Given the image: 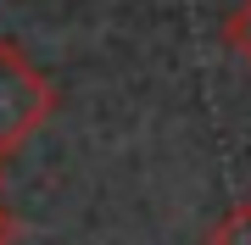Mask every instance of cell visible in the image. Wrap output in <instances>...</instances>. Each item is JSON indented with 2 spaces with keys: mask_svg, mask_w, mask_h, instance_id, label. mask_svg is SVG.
<instances>
[{
  "mask_svg": "<svg viewBox=\"0 0 251 245\" xmlns=\"http://www.w3.org/2000/svg\"><path fill=\"white\" fill-rule=\"evenodd\" d=\"M0 245H17V218L0 206Z\"/></svg>",
  "mask_w": 251,
  "mask_h": 245,
  "instance_id": "4",
  "label": "cell"
},
{
  "mask_svg": "<svg viewBox=\"0 0 251 245\" xmlns=\"http://www.w3.org/2000/svg\"><path fill=\"white\" fill-rule=\"evenodd\" d=\"M218 39H224V50H229V56H240V62L251 67V0H240V6L224 17Z\"/></svg>",
  "mask_w": 251,
  "mask_h": 245,
  "instance_id": "2",
  "label": "cell"
},
{
  "mask_svg": "<svg viewBox=\"0 0 251 245\" xmlns=\"http://www.w3.org/2000/svg\"><path fill=\"white\" fill-rule=\"evenodd\" d=\"M56 111V84L28 56L0 39V156H17Z\"/></svg>",
  "mask_w": 251,
  "mask_h": 245,
  "instance_id": "1",
  "label": "cell"
},
{
  "mask_svg": "<svg viewBox=\"0 0 251 245\" xmlns=\"http://www.w3.org/2000/svg\"><path fill=\"white\" fill-rule=\"evenodd\" d=\"M206 245H251V200L229 206L224 218L206 228Z\"/></svg>",
  "mask_w": 251,
  "mask_h": 245,
  "instance_id": "3",
  "label": "cell"
}]
</instances>
